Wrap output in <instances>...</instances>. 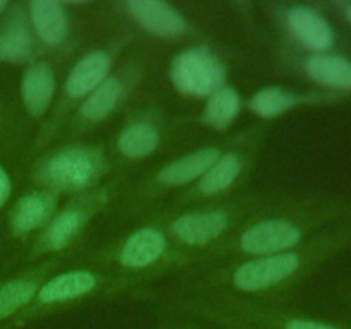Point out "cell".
I'll list each match as a JSON object with an SVG mask.
<instances>
[{"instance_id":"cell-1","label":"cell","mask_w":351,"mask_h":329,"mask_svg":"<svg viewBox=\"0 0 351 329\" xmlns=\"http://www.w3.org/2000/svg\"><path fill=\"white\" fill-rule=\"evenodd\" d=\"M269 197L257 192H235L225 199L195 204L173 212H149L158 219L171 243L194 267L206 254L221 245L247 219L269 204ZM187 267V269H189Z\"/></svg>"},{"instance_id":"cell-2","label":"cell","mask_w":351,"mask_h":329,"mask_svg":"<svg viewBox=\"0 0 351 329\" xmlns=\"http://www.w3.org/2000/svg\"><path fill=\"white\" fill-rule=\"evenodd\" d=\"M86 263L103 267L132 288L178 274L189 267V259L171 243L158 219L149 218L125 235L105 243Z\"/></svg>"},{"instance_id":"cell-3","label":"cell","mask_w":351,"mask_h":329,"mask_svg":"<svg viewBox=\"0 0 351 329\" xmlns=\"http://www.w3.org/2000/svg\"><path fill=\"white\" fill-rule=\"evenodd\" d=\"M311 219L308 211L302 206H278V202L271 201L221 245L206 254L197 266L297 249L304 245L311 232Z\"/></svg>"},{"instance_id":"cell-4","label":"cell","mask_w":351,"mask_h":329,"mask_svg":"<svg viewBox=\"0 0 351 329\" xmlns=\"http://www.w3.org/2000/svg\"><path fill=\"white\" fill-rule=\"evenodd\" d=\"M127 290H130L127 281L113 276L112 273L96 264L84 260L81 266L58 269L57 273L50 274L38 288L33 302L27 305L26 310L17 315L14 326L26 324L34 319L67 310L96 297L112 298Z\"/></svg>"},{"instance_id":"cell-5","label":"cell","mask_w":351,"mask_h":329,"mask_svg":"<svg viewBox=\"0 0 351 329\" xmlns=\"http://www.w3.org/2000/svg\"><path fill=\"white\" fill-rule=\"evenodd\" d=\"M230 143L232 137L221 143L195 147L189 153L165 161L156 170L144 175L132 187L125 188V194L120 201L119 215L122 218L147 215L161 199L175 192H184L204 175Z\"/></svg>"},{"instance_id":"cell-6","label":"cell","mask_w":351,"mask_h":329,"mask_svg":"<svg viewBox=\"0 0 351 329\" xmlns=\"http://www.w3.org/2000/svg\"><path fill=\"white\" fill-rule=\"evenodd\" d=\"M264 136H266V127L263 125L252 127L233 136L232 143L195 184H192L180 194L173 195L165 204V208H156L151 212H173L178 209L218 201V199L235 194L240 182L245 178L256 161Z\"/></svg>"},{"instance_id":"cell-7","label":"cell","mask_w":351,"mask_h":329,"mask_svg":"<svg viewBox=\"0 0 351 329\" xmlns=\"http://www.w3.org/2000/svg\"><path fill=\"white\" fill-rule=\"evenodd\" d=\"M120 194L122 180L112 178L84 194L72 195L64 206H58L50 223L38 233L29 250L31 259L71 254L89 225L105 212Z\"/></svg>"},{"instance_id":"cell-8","label":"cell","mask_w":351,"mask_h":329,"mask_svg":"<svg viewBox=\"0 0 351 329\" xmlns=\"http://www.w3.org/2000/svg\"><path fill=\"white\" fill-rule=\"evenodd\" d=\"M112 160L105 147L96 144L69 143L36 161L33 180L41 188L62 195H77L106 182Z\"/></svg>"},{"instance_id":"cell-9","label":"cell","mask_w":351,"mask_h":329,"mask_svg":"<svg viewBox=\"0 0 351 329\" xmlns=\"http://www.w3.org/2000/svg\"><path fill=\"white\" fill-rule=\"evenodd\" d=\"M127 41H129L127 36L110 41L105 47L95 48V50L82 55L72 65L69 74L65 75L57 103L50 110L48 117L45 119L43 127L40 129V134H38V146H48L62 132L65 122L74 113V110L115 71L117 58L125 48Z\"/></svg>"},{"instance_id":"cell-10","label":"cell","mask_w":351,"mask_h":329,"mask_svg":"<svg viewBox=\"0 0 351 329\" xmlns=\"http://www.w3.org/2000/svg\"><path fill=\"white\" fill-rule=\"evenodd\" d=\"M141 79L143 64L137 58L123 62L74 110L62 132L77 137L108 120L129 99L134 89L139 86Z\"/></svg>"},{"instance_id":"cell-11","label":"cell","mask_w":351,"mask_h":329,"mask_svg":"<svg viewBox=\"0 0 351 329\" xmlns=\"http://www.w3.org/2000/svg\"><path fill=\"white\" fill-rule=\"evenodd\" d=\"M168 77L175 91L184 98L208 99L228 84V67L211 47L195 43L171 58Z\"/></svg>"},{"instance_id":"cell-12","label":"cell","mask_w":351,"mask_h":329,"mask_svg":"<svg viewBox=\"0 0 351 329\" xmlns=\"http://www.w3.org/2000/svg\"><path fill=\"white\" fill-rule=\"evenodd\" d=\"M163 113L158 108H146L130 117L119 130L113 153L123 163H136L153 156L165 139Z\"/></svg>"},{"instance_id":"cell-13","label":"cell","mask_w":351,"mask_h":329,"mask_svg":"<svg viewBox=\"0 0 351 329\" xmlns=\"http://www.w3.org/2000/svg\"><path fill=\"white\" fill-rule=\"evenodd\" d=\"M122 9L136 26L154 38L177 40L194 33L185 14L165 0H127Z\"/></svg>"},{"instance_id":"cell-14","label":"cell","mask_w":351,"mask_h":329,"mask_svg":"<svg viewBox=\"0 0 351 329\" xmlns=\"http://www.w3.org/2000/svg\"><path fill=\"white\" fill-rule=\"evenodd\" d=\"M69 257H71V254L47 257L40 264H34L26 273H21L19 276L3 281L0 284V322L9 321V319L23 314L27 305L33 302L41 283L50 274L57 273L64 260H67Z\"/></svg>"},{"instance_id":"cell-15","label":"cell","mask_w":351,"mask_h":329,"mask_svg":"<svg viewBox=\"0 0 351 329\" xmlns=\"http://www.w3.org/2000/svg\"><path fill=\"white\" fill-rule=\"evenodd\" d=\"M60 206V195L47 188H34L17 199L9 212L10 233L17 239H24L33 233H40L50 223Z\"/></svg>"},{"instance_id":"cell-16","label":"cell","mask_w":351,"mask_h":329,"mask_svg":"<svg viewBox=\"0 0 351 329\" xmlns=\"http://www.w3.org/2000/svg\"><path fill=\"white\" fill-rule=\"evenodd\" d=\"M281 19L290 36L314 53H324L335 41L331 24L312 7L300 3L283 7Z\"/></svg>"},{"instance_id":"cell-17","label":"cell","mask_w":351,"mask_h":329,"mask_svg":"<svg viewBox=\"0 0 351 329\" xmlns=\"http://www.w3.org/2000/svg\"><path fill=\"white\" fill-rule=\"evenodd\" d=\"M27 21L38 43L45 48H60L71 33L67 3L57 0H31L26 5Z\"/></svg>"},{"instance_id":"cell-18","label":"cell","mask_w":351,"mask_h":329,"mask_svg":"<svg viewBox=\"0 0 351 329\" xmlns=\"http://www.w3.org/2000/svg\"><path fill=\"white\" fill-rule=\"evenodd\" d=\"M55 93L57 77L50 62H31L21 79V99L27 115L33 119L48 117L53 105Z\"/></svg>"},{"instance_id":"cell-19","label":"cell","mask_w":351,"mask_h":329,"mask_svg":"<svg viewBox=\"0 0 351 329\" xmlns=\"http://www.w3.org/2000/svg\"><path fill=\"white\" fill-rule=\"evenodd\" d=\"M36 45L26 10L21 7L10 10L0 24V64L29 62L36 53Z\"/></svg>"},{"instance_id":"cell-20","label":"cell","mask_w":351,"mask_h":329,"mask_svg":"<svg viewBox=\"0 0 351 329\" xmlns=\"http://www.w3.org/2000/svg\"><path fill=\"white\" fill-rule=\"evenodd\" d=\"M311 101H314V96L308 93H298L281 86H264L247 99V110L263 120H274Z\"/></svg>"},{"instance_id":"cell-21","label":"cell","mask_w":351,"mask_h":329,"mask_svg":"<svg viewBox=\"0 0 351 329\" xmlns=\"http://www.w3.org/2000/svg\"><path fill=\"white\" fill-rule=\"evenodd\" d=\"M242 108L243 99L239 89L233 88L232 84H226L204 99V108L197 117V122L208 129L221 132L230 129V125L239 119Z\"/></svg>"},{"instance_id":"cell-22","label":"cell","mask_w":351,"mask_h":329,"mask_svg":"<svg viewBox=\"0 0 351 329\" xmlns=\"http://www.w3.org/2000/svg\"><path fill=\"white\" fill-rule=\"evenodd\" d=\"M304 71L315 84L328 89H351V62L332 53H312L305 58Z\"/></svg>"},{"instance_id":"cell-23","label":"cell","mask_w":351,"mask_h":329,"mask_svg":"<svg viewBox=\"0 0 351 329\" xmlns=\"http://www.w3.org/2000/svg\"><path fill=\"white\" fill-rule=\"evenodd\" d=\"M158 329H226V328L204 324V322H197L185 317H177V315H168L167 319H163V321L160 322Z\"/></svg>"},{"instance_id":"cell-24","label":"cell","mask_w":351,"mask_h":329,"mask_svg":"<svg viewBox=\"0 0 351 329\" xmlns=\"http://www.w3.org/2000/svg\"><path fill=\"white\" fill-rule=\"evenodd\" d=\"M10 194H12V180H10L9 173L0 164V209L7 204V201L10 199Z\"/></svg>"},{"instance_id":"cell-25","label":"cell","mask_w":351,"mask_h":329,"mask_svg":"<svg viewBox=\"0 0 351 329\" xmlns=\"http://www.w3.org/2000/svg\"><path fill=\"white\" fill-rule=\"evenodd\" d=\"M7 7H9V3H7L5 0H0V16H2V14H3V10H5Z\"/></svg>"},{"instance_id":"cell-26","label":"cell","mask_w":351,"mask_h":329,"mask_svg":"<svg viewBox=\"0 0 351 329\" xmlns=\"http://www.w3.org/2000/svg\"><path fill=\"white\" fill-rule=\"evenodd\" d=\"M346 17H348L350 23H351V3H350L348 7H346Z\"/></svg>"},{"instance_id":"cell-27","label":"cell","mask_w":351,"mask_h":329,"mask_svg":"<svg viewBox=\"0 0 351 329\" xmlns=\"http://www.w3.org/2000/svg\"><path fill=\"white\" fill-rule=\"evenodd\" d=\"M226 329H228V328H226ZM233 329H243V328H233Z\"/></svg>"}]
</instances>
